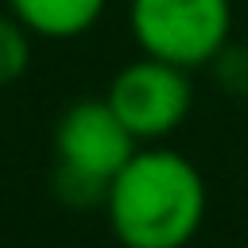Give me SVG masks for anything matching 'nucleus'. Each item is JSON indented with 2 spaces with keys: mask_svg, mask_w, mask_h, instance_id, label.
Here are the masks:
<instances>
[{
  "mask_svg": "<svg viewBox=\"0 0 248 248\" xmlns=\"http://www.w3.org/2000/svg\"><path fill=\"white\" fill-rule=\"evenodd\" d=\"M105 101L112 105L120 124L136 136V143H159L190 116L194 105L190 70L140 54L136 62L112 74Z\"/></svg>",
  "mask_w": 248,
  "mask_h": 248,
  "instance_id": "nucleus-4",
  "label": "nucleus"
},
{
  "mask_svg": "<svg viewBox=\"0 0 248 248\" xmlns=\"http://www.w3.org/2000/svg\"><path fill=\"white\" fill-rule=\"evenodd\" d=\"M8 12L39 39H78L85 35L101 12L105 0H8Z\"/></svg>",
  "mask_w": 248,
  "mask_h": 248,
  "instance_id": "nucleus-5",
  "label": "nucleus"
},
{
  "mask_svg": "<svg viewBox=\"0 0 248 248\" xmlns=\"http://www.w3.org/2000/svg\"><path fill=\"white\" fill-rule=\"evenodd\" d=\"M136 136L120 124L112 105L101 101H74L54 124V194L66 205H105L112 174L132 159Z\"/></svg>",
  "mask_w": 248,
  "mask_h": 248,
  "instance_id": "nucleus-2",
  "label": "nucleus"
},
{
  "mask_svg": "<svg viewBox=\"0 0 248 248\" xmlns=\"http://www.w3.org/2000/svg\"><path fill=\"white\" fill-rule=\"evenodd\" d=\"M105 213L124 248H186L205 221V178L174 147H136L108 182Z\"/></svg>",
  "mask_w": 248,
  "mask_h": 248,
  "instance_id": "nucleus-1",
  "label": "nucleus"
},
{
  "mask_svg": "<svg viewBox=\"0 0 248 248\" xmlns=\"http://www.w3.org/2000/svg\"><path fill=\"white\" fill-rule=\"evenodd\" d=\"M31 62V31L8 12L0 16V85H12L27 74Z\"/></svg>",
  "mask_w": 248,
  "mask_h": 248,
  "instance_id": "nucleus-6",
  "label": "nucleus"
},
{
  "mask_svg": "<svg viewBox=\"0 0 248 248\" xmlns=\"http://www.w3.org/2000/svg\"><path fill=\"white\" fill-rule=\"evenodd\" d=\"M209 74H213V81H217L229 97H248V46L229 39V43L213 54Z\"/></svg>",
  "mask_w": 248,
  "mask_h": 248,
  "instance_id": "nucleus-7",
  "label": "nucleus"
},
{
  "mask_svg": "<svg viewBox=\"0 0 248 248\" xmlns=\"http://www.w3.org/2000/svg\"><path fill=\"white\" fill-rule=\"evenodd\" d=\"M128 31L136 46L182 70L209 66L232 35L229 0H128Z\"/></svg>",
  "mask_w": 248,
  "mask_h": 248,
  "instance_id": "nucleus-3",
  "label": "nucleus"
}]
</instances>
